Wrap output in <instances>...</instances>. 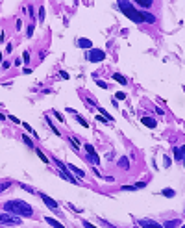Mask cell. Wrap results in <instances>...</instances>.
I'll return each instance as SVG.
<instances>
[{
	"instance_id": "cell-1",
	"label": "cell",
	"mask_w": 185,
	"mask_h": 228,
	"mask_svg": "<svg viewBox=\"0 0 185 228\" xmlns=\"http://www.w3.org/2000/svg\"><path fill=\"white\" fill-rule=\"evenodd\" d=\"M4 210L8 213H11V215H17V217H20V215L32 217V213H33L32 206H30L28 202H24V200H8L4 204Z\"/></svg>"
},
{
	"instance_id": "cell-2",
	"label": "cell",
	"mask_w": 185,
	"mask_h": 228,
	"mask_svg": "<svg viewBox=\"0 0 185 228\" xmlns=\"http://www.w3.org/2000/svg\"><path fill=\"white\" fill-rule=\"evenodd\" d=\"M119 8L122 9V13L128 17V19H131L133 22H143V20H146V22H154L155 20V17L154 15H150V13H139L130 2H119Z\"/></svg>"
},
{
	"instance_id": "cell-3",
	"label": "cell",
	"mask_w": 185,
	"mask_h": 228,
	"mask_svg": "<svg viewBox=\"0 0 185 228\" xmlns=\"http://www.w3.org/2000/svg\"><path fill=\"white\" fill-rule=\"evenodd\" d=\"M22 221L17 215L11 213H0V226H19Z\"/></svg>"
},
{
	"instance_id": "cell-4",
	"label": "cell",
	"mask_w": 185,
	"mask_h": 228,
	"mask_svg": "<svg viewBox=\"0 0 185 228\" xmlns=\"http://www.w3.org/2000/svg\"><path fill=\"white\" fill-rule=\"evenodd\" d=\"M104 58H106V54H104V50H100V48H91V52H89V56H87V59L92 61V63H98V61H102Z\"/></svg>"
},
{
	"instance_id": "cell-5",
	"label": "cell",
	"mask_w": 185,
	"mask_h": 228,
	"mask_svg": "<svg viewBox=\"0 0 185 228\" xmlns=\"http://www.w3.org/2000/svg\"><path fill=\"white\" fill-rule=\"evenodd\" d=\"M39 195H41L43 202L46 204V208H48V210H52V212H56V213H59V206H58V202H56L54 198H50L48 195H44V193H39Z\"/></svg>"
},
{
	"instance_id": "cell-6",
	"label": "cell",
	"mask_w": 185,
	"mask_h": 228,
	"mask_svg": "<svg viewBox=\"0 0 185 228\" xmlns=\"http://www.w3.org/2000/svg\"><path fill=\"white\" fill-rule=\"evenodd\" d=\"M139 224H141V228H163V224H159V223H155L152 219H141Z\"/></svg>"
},
{
	"instance_id": "cell-7",
	"label": "cell",
	"mask_w": 185,
	"mask_h": 228,
	"mask_svg": "<svg viewBox=\"0 0 185 228\" xmlns=\"http://www.w3.org/2000/svg\"><path fill=\"white\" fill-rule=\"evenodd\" d=\"M58 174H59V176H61L63 180H67V182H72V184H80V182H78V178H74V176H72L71 173H65V171H59Z\"/></svg>"
},
{
	"instance_id": "cell-8",
	"label": "cell",
	"mask_w": 185,
	"mask_h": 228,
	"mask_svg": "<svg viewBox=\"0 0 185 228\" xmlns=\"http://www.w3.org/2000/svg\"><path fill=\"white\" fill-rule=\"evenodd\" d=\"M141 121H143V124H146L148 128H155V126H157V123H155L152 117H143Z\"/></svg>"
},
{
	"instance_id": "cell-9",
	"label": "cell",
	"mask_w": 185,
	"mask_h": 228,
	"mask_svg": "<svg viewBox=\"0 0 185 228\" xmlns=\"http://www.w3.org/2000/svg\"><path fill=\"white\" fill-rule=\"evenodd\" d=\"M65 169H68V171H71V173H76L78 176H85V171H82V169H78V167H74V165H71V163H68Z\"/></svg>"
},
{
	"instance_id": "cell-10",
	"label": "cell",
	"mask_w": 185,
	"mask_h": 228,
	"mask_svg": "<svg viewBox=\"0 0 185 228\" xmlns=\"http://www.w3.org/2000/svg\"><path fill=\"white\" fill-rule=\"evenodd\" d=\"M44 221H46V223H48V224H50L52 228H65V226H63V224H59V223H58V221H56L54 217H46Z\"/></svg>"
},
{
	"instance_id": "cell-11",
	"label": "cell",
	"mask_w": 185,
	"mask_h": 228,
	"mask_svg": "<svg viewBox=\"0 0 185 228\" xmlns=\"http://www.w3.org/2000/svg\"><path fill=\"white\" fill-rule=\"evenodd\" d=\"M78 47H82V48H91L92 43H91L89 39H78Z\"/></svg>"
},
{
	"instance_id": "cell-12",
	"label": "cell",
	"mask_w": 185,
	"mask_h": 228,
	"mask_svg": "<svg viewBox=\"0 0 185 228\" xmlns=\"http://www.w3.org/2000/svg\"><path fill=\"white\" fill-rule=\"evenodd\" d=\"M183 154H185L183 147H180V148H174V158L178 159V162H181V159H183Z\"/></svg>"
},
{
	"instance_id": "cell-13",
	"label": "cell",
	"mask_w": 185,
	"mask_h": 228,
	"mask_svg": "<svg viewBox=\"0 0 185 228\" xmlns=\"http://www.w3.org/2000/svg\"><path fill=\"white\" fill-rule=\"evenodd\" d=\"M113 80H117V82L122 84V85H126V82H128V80H126L122 74H119V73H115V74H113Z\"/></svg>"
},
{
	"instance_id": "cell-14",
	"label": "cell",
	"mask_w": 185,
	"mask_h": 228,
	"mask_svg": "<svg viewBox=\"0 0 185 228\" xmlns=\"http://www.w3.org/2000/svg\"><path fill=\"white\" fill-rule=\"evenodd\" d=\"M161 193H163V197H169V198L176 195V191H174V189H170V187H167V189H163V191H161Z\"/></svg>"
},
{
	"instance_id": "cell-15",
	"label": "cell",
	"mask_w": 185,
	"mask_h": 228,
	"mask_svg": "<svg viewBox=\"0 0 185 228\" xmlns=\"http://www.w3.org/2000/svg\"><path fill=\"white\" fill-rule=\"evenodd\" d=\"M176 226H180V221H167L163 228H176Z\"/></svg>"
},
{
	"instance_id": "cell-16",
	"label": "cell",
	"mask_w": 185,
	"mask_h": 228,
	"mask_svg": "<svg viewBox=\"0 0 185 228\" xmlns=\"http://www.w3.org/2000/svg\"><path fill=\"white\" fill-rule=\"evenodd\" d=\"M9 186H11V182H4V184H0V193H2V191H6Z\"/></svg>"
},
{
	"instance_id": "cell-17",
	"label": "cell",
	"mask_w": 185,
	"mask_h": 228,
	"mask_svg": "<svg viewBox=\"0 0 185 228\" xmlns=\"http://www.w3.org/2000/svg\"><path fill=\"white\" fill-rule=\"evenodd\" d=\"M120 167H122V169H128V158H120Z\"/></svg>"
},
{
	"instance_id": "cell-18",
	"label": "cell",
	"mask_w": 185,
	"mask_h": 228,
	"mask_svg": "<svg viewBox=\"0 0 185 228\" xmlns=\"http://www.w3.org/2000/svg\"><path fill=\"white\" fill-rule=\"evenodd\" d=\"M74 115H76V113H74ZM76 119H78V123H80V124H83V126H85V128H87V126H89V124H87V121H83V119H82V117H80V115H76Z\"/></svg>"
},
{
	"instance_id": "cell-19",
	"label": "cell",
	"mask_w": 185,
	"mask_h": 228,
	"mask_svg": "<svg viewBox=\"0 0 185 228\" xmlns=\"http://www.w3.org/2000/svg\"><path fill=\"white\" fill-rule=\"evenodd\" d=\"M137 6H143V8H150V2H145V0H139Z\"/></svg>"
},
{
	"instance_id": "cell-20",
	"label": "cell",
	"mask_w": 185,
	"mask_h": 228,
	"mask_svg": "<svg viewBox=\"0 0 185 228\" xmlns=\"http://www.w3.org/2000/svg\"><path fill=\"white\" fill-rule=\"evenodd\" d=\"M37 154H39V158L43 159V162H44V163H48V159H46V156H44V154H43L41 150H37Z\"/></svg>"
},
{
	"instance_id": "cell-21",
	"label": "cell",
	"mask_w": 185,
	"mask_h": 228,
	"mask_svg": "<svg viewBox=\"0 0 185 228\" xmlns=\"http://www.w3.org/2000/svg\"><path fill=\"white\" fill-rule=\"evenodd\" d=\"M96 84H98L102 89H107V84H106V82H102V80H96Z\"/></svg>"
},
{
	"instance_id": "cell-22",
	"label": "cell",
	"mask_w": 185,
	"mask_h": 228,
	"mask_svg": "<svg viewBox=\"0 0 185 228\" xmlns=\"http://www.w3.org/2000/svg\"><path fill=\"white\" fill-rule=\"evenodd\" d=\"M54 115H56V119H58V121H61V123H63V121H65V119H63V117H61V113H58V111H56V109H54Z\"/></svg>"
},
{
	"instance_id": "cell-23",
	"label": "cell",
	"mask_w": 185,
	"mask_h": 228,
	"mask_svg": "<svg viewBox=\"0 0 185 228\" xmlns=\"http://www.w3.org/2000/svg\"><path fill=\"white\" fill-rule=\"evenodd\" d=\"M22 139H24V143H26V145H28V147H32V148H33V145H32V141H30V139H28V137H26V135H24V137H22Z\"/></svg>"
},
{
	"instance_id": "cell-24",
	"label": "cell",
	"mask_w": 185,
	"mask_h": 228,
	"mask_svg": "<svg viewBox=\"0 0 185 228\" xmlns=\"http://www.w3.org/2000/svg\"><path fill=\"white\" fill-rule=\"evenodd\" d=\"M83 226H85V228H96L95 224H91V223H87V221H83Z\"/></svg>"
},
{
	"instance_id": "cell-25",
	"label": "cell",
	"mask_w": 185,
	"mask_h": 228,
	"mask_svg": "<svg viewBox=\"0 0 185 228\" xmlns=\"http://www.w3.org/2000/svg\"><path fill=\"white\" fill-rule=\"evenodd\" d=\"M117 98H119V100H122V98H126V95H124L122 91H120V93H117Z\"/></svg>"
},
{
	"instance_id": "cell-26",
	"label": "cell",
	"mask_w": 185,
	"mask_h": 228,
	"mask_svg": "<svg viewBox=\"0 0 185 228\" xmlns=\"http://www.w3.org/2000/svg\"><path fill=\"white\" fill-rule=\"evenodd\" d=\"M22 59H24V61L28 63V59H30V54H28V52H24V56H22Z\"/></svg>"
},
{
	"instance_id": "cell-27",
	"label": "cell",
	"mask_w": 185,
	"mask_h": 228,
	"mask_svg": "<svg viewBox=\"0 0 185 228\" xmlns=\"http://www.w3.org/2000/svg\"><path fill=\"white\" fill-rule=\"evenodd\" d=\"M0 39H2V32H0Z\"/></svg>"
}]
</instances>
